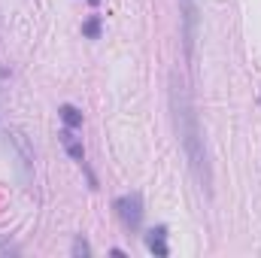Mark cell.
<instances>
[{
    "label": "cell",
    "instance_id": "cell-1",
    "mask_svg": "<svg viewBox=\"0 0 261 258\" xmlns=\"http://www.w3.org/2000/svg\"><path fill=\"white\" fill-rule=\"evenodd\" d=\"M170 113H173V125H176V137L179 146L186 152L189 170L195 176L203 194H213V170H210V155H206V143H203V131H200V119L195 113V104L189 97L186 82L173 73L170 76Z\"/></svg>",
    "mask_w": 261,
    "mask_h": 258
},
{
    "label": "cell",
    "instance_id": "cell-2",
    "mask_svg": "<svg viewBox=\"0 0 261 258\" xmlns=\"http://www.w3.org/2000/svg\"><path fill=\"white\" fill-rule=\"evenodd\" d=\"M113 207H116L119 222H122L128 231H137V228L143 225V197H140V192H130V194L116 197Z\"/></svg>",
    "mask_w": 261,
    "mask_h": 258
},
{
    "label": "cell",
    "instance_id": "cell-3",
    "mask_svg": "<svg viewBox=\"0 0 261 258\" xmlns=\"http://www.w3.org/2000/svg\"><path fill=\"white\" fill-rule=\"evenodd\" d=\"M179 15H182V46H186V55L192 58L197 40V18H200L197 0H179Z\"/></svg>",
    "mask_w": 261,
    "mask_h": 258
},
{
    "label": "cell",
    "instance_id": "cell-4",
    "mask_svg": "<svg viewBox=\"0 0 261 258\" xmlns=\"http://www.w3.org/2000/svg\"><path fill=\"white\" fill-rule=\"evenodd\" d=\"M9 146H12L15 158H18V161H15V167H18L21 183H31V176H34V152H31V146H28L24 134L12 131V134H9Z\"/></svg>",
    "mask_w": 261,
    "mask_h": 258
},
{
    "label": "cell",
    "instance_id": "cell-5",
    "mask_svg": "<svg viewBox=\"0 0 261 258\" xmlns=\"http://www.w3.org/2000/svg\"><path fill=\"white\" fill-rule=\"evenodd\" d=\"M146 249H149L152 255H158V258L170 255V246H167V228H164V225L149 228V234H146Z\"/></svg>",
    "mask_w": 261,
    "mask_h": 258
},
{
    "label": "cell",
    "instance_id": "cell-6",
    "mask_svg": "<svg viewBox=\"0 0 261 258\" xmlns=\"http://www.w3.org/2000/svg\"><path fill=\"white\" fill-rule=\"evenodd\" d=\"M58 140H61V146H64V152L76 161V164H82L85 167V146H82V140L76 137V131L73 128H64L58 134Z\"/></svg>",
    "mask_w": 261,
    "mask_h": 258
},
{
    "label": "cell",
    "instance_id": "cell-7",
    "mask_svg": "<svg viewBox=\"0 0 261 258\" xmlns=\"http://www.w3.org/2000/svg\"><path fill=\"white\" fill-rule=\"evenodd\" d=\"M58 116H61V122H64V128H82V110H76L73 104H64L61 110H58Z\"/></svg>",
    "mask_w": 261,
    "mask_h": 258
},
{
    "label": "cell",
    "instance_id": "cell-8",
    "mask_svg": "<svg viewBox=\"0 0 261 258\" xmlns=\"http://www.w3.org/2000/svg\"><path fill=\"white\" fill-rule=\"evenodd\" d=\"M82 37H88V40H97V37H100V15H91V18L82 24Z\"/></svg>",
    "mask_w": 261,
    "mask_h": 258
},
{
    "label": "cell",
    "instance_id": "cell-9",
    "mask_svg": "<svg viewBox=\"0 0 261 258\" xmlns=\"http://www.w3.org/2000/svg\"><path fill=\"white\" fill-rule=\"evenodd\" d=\"M73 255L76 258H88L91 255V246H88V240H85V237H76V240H73Z\"/></svg>",
    "mask_w": 261,
    "mask_h": 258
},
{
    "label": "cell",
    "instance_id": "cell-10",
    "mask_svg": "<svg viewBox=\"0 0 261 258\" xmlns=\"http://www.w3.org/2000/svg\"><path fill=\"white\" fill-rule=\"evenodd\" d=\"M15 252V246H9V243H0V255H12Z\"/></svg>",
    "mask_w": 261,
    "mask_h": 258
}]
</instances>
